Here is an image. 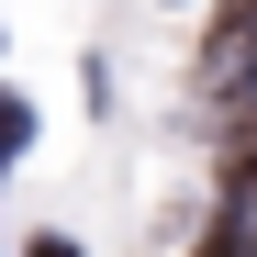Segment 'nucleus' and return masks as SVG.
Listing matches in <instances>:
<instances>
[{
	"instance_id": "f257e3e1",
	"label": "nucleus",
	"mask_w": 257,
	"mask_h": 257,
	"mask_svg": "<svg viewBox=\"0 0 257 257\" xmlns=\"http://www.w3.org/2000/svg\"><path fill=\"white\" fill-rule=\"evenodd\" d=\"M23 123H34V112H23L12 90H0V168H12V146H23Z\"/></svg>"
},
{
	"instance_id": "f03ea898",
	"label": "nucleus",
	"mask_w": 257,
	"mask_h": 257,
	"mask_svg": "<svg viewBox=\"0 0 257 257\" xmlns=\"http://www.w3.org/2000/svg\"><path fill=\"white\" fill-rule=\"evenodd\" d=\"M34 257H78V246H67V235H45V246H34Z\"/></svg>"
}]
</instances>
